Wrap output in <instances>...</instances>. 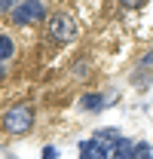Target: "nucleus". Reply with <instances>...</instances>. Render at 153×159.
I'll return each instance as SVG.
<instances>
[{
  "instance_id": "nucleus-7",
  "label": "nucleus",
  "mask_w": 153,
  "mask_h": 159,
  "mask_svg": "<svg viewBox=\"0 0 153 159\" xmlns=\"http://www.w3.org/2000/svg\"><path fill=\"white\" fill-rule=\"evenodd\" d=\"M9 55H12V40L6 34H0V61H6Z\"/></svg>"
},
{
  "instance_id": "nucleus-9",
  "label": "nucleus",
  "mask_w": 153,
  "mask_h": 159,
  "mask_svg": "<svg viewBox=\"0 0 153 159\" xmlns=\"http://www.w3.org/2000/svg\"><path fill=\"white\" fill-rule=\"evenodd\" d=\"M40 159H55V147H43V156Z\"/></svg>"
},
{
  "instance_id": "nucleus-10",
  "label": "nucleus",
  "mask_w": 153,
  "mask_h": 159,
  "mask_svg": "<svg viewBox=\"0 0 153 159\" xmlns=\"http://www.w3.org/2000/svg\"><path fill=\"white\" fill-rule=\"evenodd\" d=\"M144 64H147V67L153 64V52H147V55H144Z\"/></svg>"
},
{
  "instance_id": "nucleus-3",
  "label": "nucleus",
  "mask_w": 153,
  "mask_h": 159,
  "mask_svg": "<svg viewBox=\"0 0 153 159\" xmlns=\"http://www.w3.org/2000/svg\"><path fill=\"white\" fill-rule=\"evenodd\" d=\"M46 16V3L40 0H25V3H16L12 6V19L19 25H31V21H40Z\"/></svg>"
},
{
  "instance_id": "nucleus-4",
  "label": "nucleus",
  "mask_w": 153,
  "mask_h": 159,
  "mask_svg": "<svg viewBox=\"0 0 153 159\" xmlns=\"http://www.w3.org/2000/svg\"><path fill=\"white\" fill-rule=\"evenodd\" d=\"M114 159H135V147L129 138H119L114 144Z\"/></svg>"
},
{
  "instance_id": "nucleus-6",
  "label": "nucleus",
  "mask_w": 153,
  "mask_h": 159,
  "mask_svg": "<svg viewBox=\"0 0 153 159\" xmlns=\"http://www.w3.org/2000/svg\"><path fill=\"white\" fill-rule=\"evenodd\" d=\"M80 159H98L95 141H83V144H80Z\"/></svg>"
},
{
  "instance_id": "nucleus-5",
  "label": "nucleus",
  "mask_w": 153,
  "mask_h": 159,
  "mask_svg": "<svg viewBox=\"0 0 153 159\" xmlns=\"http://www.w3.org/2000/svg\"><path fill=\"white\" fill-rule=\"evenodd\" d=\"M104 107V95H98V92H89V95H83V110H89V113H98Z\"/></svg>"
},
{
  "instance_id": "nucleus-1",
  "label": "nucleus",
  "mask_w": 153,
  "mask_h": 159,
  "mask_svg": "<svg viewBox=\"0 0 153 159\" xmlns=\"http://www.w3.org/2000/svg\"><path fill=\"white\" fill-rule=\"evenodd\" d=\"M31 125H34V107H28V104H16L3 113V129L9 135H28Z\"/></svg>"
},
{
  "instance_id": "nucleus-8",
  "label": "nucleus",
  "mask_w": 153,
  "mask_h": 159,
  "mask_svg": "<svg viewBox=\"0 0 153 159\" xmlns=\"http://www.w3.org/2000/svg\"><path fill=\"white\" fill-rule=\"evenodd\" d=\"M135 159H150V144H135Z\"/></svg>"
},
{
  "instance_id": "nucleus-2",
  "label": "nucleus",
  "mask_w": 153,
  "mask_h": 159,
  "mask_svg": "<svg viewBox=\"0 0 153 159\" xmlns=\"http://www.w3.org/2000/svg\"><path fill=\"white\" fill-rule=\"evenodd\" d=\"M80 34V28H76V21L67 16V12H55V16H49V37L58 40V43H67V40H74Z\"/></svg>"
}]
</instances>
